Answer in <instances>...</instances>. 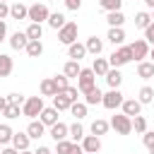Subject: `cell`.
Here are the masks:
<instances>
[{"label": "cell", "mask_w": 154, "mask_h": 154, "mask_svg": "<svg viewBox=\"0 0 154 154\" xmlns=\"http://www.w3.org/2000/svg\"><path fill=\"white\" fill-rule=\"evenodd\" d=\"M84 48H87V53H91V55L96 58V55H101V51H103V41L96 38V36H89V38L84 41Z\"/></svg>", "instance_id": "15"}, {"label": "cell", "mask_w": 154, "mask_h": 154, "mask_svg": "<svg viewBox=\"0 0 154 154\" xmlns=\"http://www.w3.org/2000/svg\"><path fill=\"white\" fill-rule=\"evenodd\" d=\"M149 154H154V147H152V149H149Z\"/></svg>", "instance_id": "57"}, {"label": "cell", "mask_w": 154, "mask_h": 154, "mask_svg": "<svg viewBox=\"0 0 154 154\" xmlns=\"http://www.w3.org/2000/svg\"><path fill=\"white\" fill-rule=\"evenodd\" d=\"M67 55H70V60H77V63H79V60L87 55L84 43H77V41H75V43H70V46H67Z\"/></svg>", "instance_id": "19"}, {"label": "cell", "mask_w": 154, "mask_h": 154, "mask_svg": "<svg viewBox=\"0 0 154 154\" xmlns=\"http://www.w3.org/2000/svg\"><path fill=\"white\" fill-rule=\"evenodd\" d=\"M26 14H29V5H24V2H12L10 5V17L12 19H26Z\"/></svg>", "instance_id": "13"}, {"label": "cell", "mask_w": 154, "mask_h": 154, "mask_svg": "<svg viewBox=\"0 0 154 154\" xmlns=\"http://www.w3.org/2000/svg\"><path fill=\"white\" fill-rule=\"evenodd\" d=\"M7 38V24H5V19H0V43Z\"/></svg>", "instance_id": "49"}, {"label": "cell", "mask_w": 154, "mask_h": 154, "mask_svg": "<svg viewBox=\"0 0 154 154\" xmlns=\"http://www.w3.org/2000/svg\"><path fill=\"white\" fill-rule=\"evenodd\" d=\"M26 43H29V38H26L24 31H14V34L10 36V46H12V51H24Z\"/></svg>", "instance_id": "14"}, {"label": "cell", "mask_w": 154, "mask_h": 154, "mask_svg": "<svg viewBox=\"0 0 154 154\" xmlns=\"http://www.w3.org/2000/svg\"><path fill=\"white\" fill-rule=\"evenodd\" d=\"M0 154H19V152H17V149H14V147H7V144H5V147H2V152H0Z\"/></svg>", "instance_id": "51"}, {"label": "cell", "mask_w": 154, "mask_h": 154, "mask_svg": "<svg viewBox=\"0 0 154 154\" xmlns=\"http://www.w3.org/2000/svg\"><path fill=\"white\" fill-rule=\"evenodd\" d=\"M53 108H58V111H67V108H70V99H67L63 91H58V94L53 96Z\"/></svg>", "instance_id": "35"}, {"label": "cell", "mask_w": 154, "mask_h": 154, "mask_svg": "<svg viewBox=\"0 0 154 154\" xmlns=\"http://www.w3.org/2000/svg\"><path fill=\"white\" fill-rule=\"evenodd\" d=\"M111 128L118 132V135H130L132 132V118L125 116V113H116L111 118Z\"/></svg>", "instance_id": "5"}, {"label": "cell", "mask_w": 154, "mask_h": 154, "mask_svg": "<svg viewBox=\"0 0 154 154\" xmlns=\"http://www.w3.org/2000/svg\"><path fill=\"white\" fill-rule=\"evenodd\" d=\"M101 96H103L101 89H99V87H91V89L84 94V103H87V106H96V103H101Z\"/></svg>", "instance_id": "27"}, {"label": "cell", "mask_w": 154, "mask_h": 154, "mask_svg": "<svg viewBox=\"0 0 154 154\" xmlns=\"http://www.w3.org/2000/svg\"><path fill=\"white\" fill-rule=\"evenodd\" d=\"M43 132H46V125L41 123V120H29V125H26V135L31 137V140H38V137H43Z\"/></svg>", "instance_id": "12"}, {"label": "cell", "mask_w": 154, "mask_h": 154, "mask_svg": "<svg viewBox=\"0 0 154 154\" xmlns=\"http://www.w3.org/2000/svg\"><path fill=\"white\" fill-rule=\"evenodd\" d=\"M46 2H53V0H46Z\"/></svg>", "instance_id": "61"}, {"label": "cell", "mask_w": 154, "mask_h": 154, "mask_svg": "<svg viewBox=\"0 0 154 154\" xmlns=\"http://www.w3.org/2000/svg\"><path fill=\"white\" fill-rule=\"evenodd\" d=\"M91 70H94V75H96V77H103V75L111 70V65H108V60H106V58H99V55H96V58H94V63H91Z\"/></svg>", "instance_id": "21"}, {"label": "cell", "mask_w": 154, "mask_h": 154, "mask_svg": "<svg viewBox=\"0 0 154 154\" xmlns=\"http://www.w3.org/2000/svg\"><path fill=\"white\" fill-rule=\"evenodd\" d=\"M108 128H111V123L108 120H103V118H96L94 123H91V135H96V137H101V135H106L108 132Z\"/></svg>", "instance_id": "24"}, {"label": "cell", "mask_w": 154, "mask_h": 154, "mask_svg": "<svg viewBox=\"0 0 154 154\" xmlns=\"http://www.w3.org/2000/svg\"><path fill=\"white\" fill-rule=\"evenodd\" d=\"M29 142H31V137L26 135V132H14L12 135V147L17 149V152H22V149H29Z\"/></svg>", "instance_id": "17"}, {"label": "cell", "mask_w": 154, "mask_h": 154, "mask_svg": "<svg viewBox=\"0 0 154 154\" xmlns=\"http://www.w3.org/2000/svg\"><path fill=\"white\" fill-rule=\"evenodd\" d=\"M48 135H51V137H53L55 142H60V140H67V125L58 120V123H53V125H51Z\"/></svg>", "instance_id": "16"}, {"label": "cell", "mask_w": 154, "mask_h": 154, "mask_svg": "<svg viewBox=\"0 0 154 154\" xmlns=\"http://www.w3.org/2000/svg\"><path fill=\"white\" fill-rule=\"evenodd\" d=\"M144 5H147L149 10H154V0H144Z\"/></svg>", "instance_id": "54"}, {"label": "cell", "mask_w": 154, "mask_h": 154, "mask_svg": "<svg viewBox=\"0 0 154 154\" xmlns=\"http://www.w3.org/2000/svg\"><path fill=\"white\" fill-rule=\"evenodd\" d=\"M43 106H46V103H43V96H29V99L22 103V116H26V118L34 120V118L43 111Z\"/></svg>", "instance_id": "3"}, {"label": "cell", "mask_w": 154, "mask_h": 154, "mask_svg": "<svg viewBox=\"0 0 154 154\" xmlns=\"http://www.w3.org/2000/svg\"><path fill=\"white\" fill-rule=\"evenodd\" d=\"M24 101H26V99H24V96H22L19 91H12V94L7 96V103H14V106H22Z\"/></svg>", "instance_id": "43"}, {"label": "cell", "mask_w": 154, "mask_h": 154, "mask_svg": "<svg viewBox=\"0 0 154 154\" xmlns=\"http://www.w3.org/2000/svg\"><path fill=\"white\" fill-rule=\"evenodd\" d=\"M120 108H123V113H125V116H130V118H135V116H140V113H142V103H140L137 99H123Z\"/></svg>", "instance_id": "10"}, {"label": "cell", "mask_w": 154, "mask_h": 154, "mask_svg": "<svg viewBox=\"0 0 154 154\" xmlns=\"http://www.w3.org/2000/svg\"><path fill=\"white\" fill-rule=\"evenodd\" d=\"M0 116H5L7 120H14V118H19V116H22V106H14V103H7V106H5V111H2Z\"/></svg>", "instance_id": "36"}, {"label": "cell", "mask_w": 154, "mask_h": 154, "mask_svg": "<svg viewBox=\"0 0 154 154\" xmlns=\"http://www.w3.org/2000/svg\"><path fill=\"white\" fill-rule=\"evenodd\" d=\"M5 17H10V5L0 2V19H5Z\"/></svg>", "instance_id": "48"}, {"label": "cell", "mask_w": 154, "mask_h": 154, "mask_svg": "<svg viewBox=\"0 0 154 154\" xmlns=\"http://www.w3.org/2000/svg\"><path fill=\"white\" fill-rule=\"evenodd\" d=\"M130 53H132V60H144L147 55H149V43L144 41V38H135L132 43H130Z\"/></svg>", "instance_id": "8"}, {"label": "cell", "mask_w": 154, "mask_h": 154, "mask_svg": "<svg viewBox=\"0 0 154 154\" xmlns=\"http://www.w3.org/2000/svg\"><path fill=\"white\" fill-rule=\"evenodd\" d=\"M5 106H7V96H0V113L5 111Z\"/></svg>", "instance_id": "53"}, {"label": "cell", "mask_w": 154, "mask_h": 154, "mask_svg": "<svg viewBox=\"0 0 154 154\" xmlns=\"http://www.w3.org/2000/svg\"><path fill=\"white\" fill-rule=\"evenodd\" d=\"M24 51H26L29 58H41V53H43V43H41V41H29Z\"/></svg>", "instance_id": "32"}, {"label": "cell", "mask_w": 154, "mask_h": 154, "mask_svg": "<svg viewBox=\"0 0 154 154\" xmlns=\"http://www.w3.org/2000/svg\"><path fill=\"white\" fill-rule=\"evenodd\" d=\"M12 135H14L12 128H10L7 123H2V125H0V144H2V147L10 144V142H12Z\"/></svg>", "instance_id": "38"}, {"label": "cell", "mask_w": 154, "mask_h": 154, "mask_svg": "<svg viewBox=\"0 0 154 154\" xmlns=\"http://www.w3.org/2000/svg\"><path fill=\"white\" fill-rule=\"evenodd\" d=\"M132 60V53H130V46H118L111 55H108V65L111 67H123Z\"/></svg>", "instance_id": "1"}, {"label": "cell", "mask_w": 154, "mask_h": 154, "mask_svg": "<svg viewBox=\"0 0 154 154\" xmlns=\"http://www.w3.org/2000/svg\"><path fill=\"white\" fill-rule=\"evenodd\" d=\"M34 154H53V152H51V149H48V147H38V149H36V152H34Z\"/></svg>", "instance_id": "52"}, {"label": "cell", "mask_w": 154, "mask_h": 154, "mask_svg": "<svg viewBox=\"0 0 154 154\" xmlns=\"http://www.w3.org/2000/svg\"><path fill=\"white\" fill-rule=\"evenodd\" d=\"M91 87H96V75H94V70H91V67H82L79 75H77V89H79V94H87Z\"/></svg>", "instance_id": "2"}, {"label": "cell", "mask_w": 154, "mask_h": 154, "mask_svg": "<svg viewBox=\"0 0 154 154\" xmlns=\"http://www.w3.org/2000/svg\"><path fill=\"white\" fill-rule=\"evenodd\" d=\"M55 94H58V89H55V84H53V77L41 79V96H55Z\"/></svg>", "instance_id": "34"}, {"label": "cell", "mask_w": 154, "mask_h": 154, "mask_svg": "<svg viewBox=\"0 0 154 154\" xmlns=\"http://www.w3.org/2000/svg\"><path fill=\"white\" fill-rule=\"evenodd\" d=\"M67 137H72V142H82V137H84V128H82L79 120H75L72 125H67Z\"/></svg>", "instance_id": "25"}, {"label": "cell", "mask_w": 154, "mask_h": 154, "mask_svg": "<svg viewBox=\"0 0 154 154\" xmlns=\"http://www.w3.org/2000/svg\"><path fill=\"white\" fill-rule=\"evenodd\" d=\"M70 154H84L82 144H79V142H75V144H72V149H70Z\"/></svg>", "instance_id": "50"}, {"label": "cell", "mask_w": 154, "mask_h": 154, "mask_svg": "<svg viewBox=\"0 0 154 154\" xmlns=\"http://www.w3.org/2000/svg\"><path fill=\"white\" fill-rule=\"evenodd\" d=\"M106 22H108V26H123V22H125V14H123L120 10L106 12Z\"/></svg>", "instance_id": "29"}, {"label": "cell", "mask_w": 154, "mask_h": 154, "mask_svg": "<svg viewBox=\"0 0 154 154\" xmlns=\"http://www.w3.org/2000/svg\"><path fill=\"white\" fill-rule=\"evenodd\" d=\"M77 120H82V118H87V103H82V101H75V103H70V108H67Z\"/></svg>", "instance_id": "33"}, {"label": "cell", "mask_w": 154, "mask_h": 154, "mask_svg": "<svg viewBox=\"0 0 154 154\" xmlns=\"http://www.w3.org/2000/svg\"><path fill=\"white\" fill-rule=\"evenodd\" d=\"M0 152H2V144H0Z\"/></svg>", "instance_id": "60"}, {"label": "cell", "mask_w": 154, "mask_h": 154, "mask_svg": "<svg viewBox=\"0 0 154 154\" xmlns=\"http://www.w3.org/2000/svg\"><path fill=\"white\" fill-rule=\"evenodd\" d=\"M0 2H10V0H0Z\"/></svg>", "instance_id": "59"}, {"label": "cell", "mask_w": 154, "mask_h": 154, "mask_svg": "<svg viewBox=\"0 0 154 154\" xmlns=\"http://www.w3.org/2000/svg\"><path fill=\"white\" fill-rule=\"evenodd\" d=\"M120 103H123V94H120V89H108V91L101 96V106L108 108V111L120 108Z\"/></svg>", "instance_id": "7"}, {"label": "cell", "mask_w": 154, "mask_h": 154, "mask_svg": "<svg viewBox=\"0 0 154 154\" xmlns=\"http://www.w3.org/2000/svg\"><path fill=\"white\" fill-rule=\"evenodd\" d=\"M77 31H79L77 22H65V24L58 29V41H60V43H65V46H70V43H75V41H77Z\"/></svg>", "instance_id": "4"}, {"label": "cell", "mask_w": 154, "mask_h": 154, "mask_svg": "<svg viewBox=\"0 0 154 154\" xmlns=\"http://www.w3.org/2000/svg\"><path fill=\"white\" fill-rule=\"evenodd\" d=\"M137 101H140L142 106H147V103H152V101H154V89H152L149 84H144V87L140 89V94H137Z\"/></svg>", "instance_id": "31"}, {"label": "cell", "mask_w": 154, "mask_h": 154, "mask_svg": "<svg viewBox=\"0 0 154 154\" xmlns=\"http://www.w3.org/2000/svg\"><path fill=\"white\" fill-rule=\"evenodd\" d=\"M38 120L43 123V125H53V123H58V108H53V106H43V111L38 113Z\"/></svg>", "instance_id": "11"}, {"label": "cell", "mask_w": 154, "mask_h": 154, "mask_svg": "<svg viewBox=\"0 0 154 154\" xmlns=\"http://www.w3.org/2000/svg\"><path fill=\"white\" fill-rule=\"evenodd\" d=\"M72 144H75V142H70V140H60V142H55V154H70Z\"/></svg>", "instance_id": "42"}, {"label": "cell", "mask_w": 154, "mask_h": 154, "mask_svg": "<svg viewBox=\"0 0 154 154\" xmlns=\"http://www.w3.org/2000/svg\"><path fill=\"white\" fill-rule=\"evenodd\" d=\"M106 38H108L113 46H123V43H125V31H123V26H111Z\"/></svg>", "instance_id": "18"}, {"label": "cell", "mask_w": 154, "mask_h": 154, "mask_svg": "<svg viewBox=\"0 0 154 154\" xmlns=\"http://www.w3.org/2000/svg\"><path fill=\"white\" fill-rule=\"evenodd\" d=\"M79 70H82V67H79V63H77V60H67V63H65V67H63V75H65L67 79H75V77L79 75Z\"/></svg>", "instance_id": "30"}, {"label": "cell", "mask_w": 154, "mask_h": 154, "mask_svg": "<svg viewBox=\"0 0 154 154\" xmlns=\"http://www.w3.org/2000/svg\"><path fill=\"white\" fill-rule=\"evenodd\" d=\"M53 84H55L58 91H65V89L70 87V79H67L65 75H55V77H53Z\"/></svg>", "instance_id": "41"}, {"label": "cell", "mask_w": 154, "mask_h": 154, "mask_svg": "<svg viewBox=\"0 0 154 154\" xmlns=\"http://www.w3.org/2000/svg\"><path fill=\"white\" fill-rule=\"evenodd\" d=\"M142 142H144V147H147V149H152V147H154V132L144 130V132H142Z\"/></svg>", "instance_id": "45"}, {"label": "cell", "mask_w": 154, "mask_h": 154, "mask_svg": "<svg viewBox=\"0 0 154 154\" xmlns=\"http://www.w3.org/2000/svg\"><path fill=\"white\" fill-rule=\"evenodd\" d=\"M144 41H147L149 46H154V22H152L149 26H144Z\"/></svg>", "instance_id": "46"}, {"label": "cell", "mask_w": 154, "mask_h": 154, "mask_svg": "<svg viewBox=\"0 0 154 154\" xmlns=\"http://www.w3.org/2000/svg\"><path fill=\"white\" fill-rule=\"evenodd\" d=\"M152 19H154V10H152Z\"/></svg>", "instance_id": "58"}, {"label": "cell", "mask_w": 154, "mask_h": 154, "mask_svg": "<svg viewBox=\"0 0 154 154\" xmlns=\"http://www.w3.org/2000/svg\"><path fill=\"white\" fill-rule=\"evenodd\" d=\"M24 34H26V38H29V41H41V36H43V26H41V24H36V22H31V24L26 26V31H24Z\"/></svg>", "instance_id": "26"}, {"label": "cell", "mask_w": 154, "mask_h": 154, "mask_svg": "<svg viewBox=\"0 0 154 154\" xmlns=\"http://www.w3.org/2000/svg\"><path fill=\"white\" fill-rule=\"evenodd\" d=\"M137 77H142V79H152V77H154V63H149V60H140V63H137Z\"/></svg>", "instance_id": "20"}, {"label": "cell", "mask_w": 154, "mask_h": 154, "mask_svg": "<svg viewBox=\"0 0 154 154\" xmlns=\"http://www.w3.org/2000/svg\"><path fill=\"white\" fill-rule=\"evenodd\" d=\"M12 70H14L12 58H10L7 53H0V77H10V75H12Z\"/></svg>", "instance_id": "23"}, {"label": "cell", "mask_w": 154, "mask_h": 154, "mask_svg": "<svg viewBox=\"0 0 154 154\" xmlns=\"http://www.w3.org/2000/svg\"><path fill=\"white\" fill-rule=\"evenodd\" d=\"M79 144H82L84 154H99L101 152V137H96V135H84Z\"/></svg>", "instance_id": "9"}, {"label": "cell", "mask_w": 154, "mask_h": 154, "mask_svg": "<svg viewBox=\"0 0 154 154\" xmlns=\"http://www.w3.org/2000/svg\"><path fill=\"white\" fill-rule=\"evenodd\" d=\"M19 154H34V152H31V149H22Z\"/></svg>", "instance_id": "56"}, {"label": "cell", "mask_w": 154, "mask_h": 154, "mask_svg": "<svg viewBox=\"0 0 154 154\" xmlns=\"http://www.w3.org/2000/svg\"><path fill=\"white\" fill-rule=\"evenodd\" d=\"M147 58H152V63H154V46L149 48V55H147Z\"/></svg>", "instance_id": "55"}, {"label": "cell", "mask_w": 154, "mask_h": 154, "mask_svg": "<svg viewBox=\"0 0 154 154\" xmlns=\"http://www.w3.org/2000/svg\"><path fill=\"white\" fill-rule=\"evenodd\" d=\"M48 14H51V10H48L46 2H34V5H29L26 19H31V22H36V24H43V22L48 19Z\"/></svg>", "instance_id": "6"}, {"label": "cell", "mask_w": 154, "mask_h": 154, "mask_svg": "<svg viewBox=\"0 0 154 154\" xmlns=\"http://www.w3.org/2000/svg\"><path fill=\"white\" fill-rule=\"evenodd\" d=\"M123 0H99V7L106 10V12H113V10H120Z\"/></svg>", "instance_id": "40"}, {"label": "cell", "mask_w": 154, "mask_h": 154, "mask_svg": "<svg viewBox=\"0 0 154 154\" xmlns=\"http://www.w3.org/2000/svg\"><path fill=\"white\" fill-rule=\"evenodd\" d=\"M46 22H48V26H51V29H55V31H58V29H60L67 19H65V14H63V12H51Z\"/></svg>", "instance_id": "28"}, {"label": "cell", "mask_w": 154, "mask_h": 154, "mask_svg": "<svg viewBox=\"0 0 154 154\" xmlns=\"http://www.w3.org/2000/svg\"><path fill=\"white\" fill-rule=\"evenodd\" d=\"M103 77H106V82H108V87H111V89H118V87H120V82H123V75H120V70H118V67H111Z\"/></svg>", "instance_id": "22"}, {"label": "cell", "mask_w": 154, "mask_h": 154, "mask_svg": "<svg viewBox=\"0 0 154 154\" xmlns=\"http://www.w3.org/2000/svg\"><path fill=\"white\" fill-rule=\"evenodd\" d=\"M63 94L70 99V103H75V101H77V96H79V89H77V87H67Z\"/></svg>", "instance_id": "44"}, {"label": "cell", "mask_w": 154, "mask_h": 154, "mask_svg": "<svg viewBox=\"0 0 154 154\" xmlns=\"http://www.w3.org/2000/svg\"><path fill=\"white\" fill-rule=\"evenodd\" d=\"M152 24V14L149 12H137L135 14V26L137 29H144V26H149Z\"/></svg>", "instance_id": "37"}, {"label": "cell", "mask_w": 154, "mask_h": 154, "mask_svg": "<svg viewBox=\"0 0 154 154\" xmlns=\"http://www.w3.org/2000/svg\"><path fill=\"white\" fill-rule=\"evenodd\" d=\"M65 7L72 10V12H77V10L82 7V0H65Z\"/></svg>", "instance_id": "47"}, {"label": "cell", "mask_w": 154, "mask_h": 154, "mask_svg": "<svg viewBox=\"0 0 154 154\" xmlns=\"http://www.w3.org/2000/svg\"><path fill=\"white\" fill-rule=\"evenodd\" d=\"M132 130H135L137 135H142V132L147 130V118H144V116H135V118H132Z\"/></svg>", "instance_id": "39"}]
</instances>
